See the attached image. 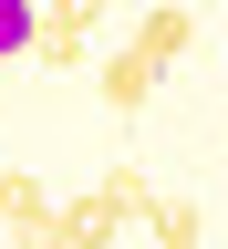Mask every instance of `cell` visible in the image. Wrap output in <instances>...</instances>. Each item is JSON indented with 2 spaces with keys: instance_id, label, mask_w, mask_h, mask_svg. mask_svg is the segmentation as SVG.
Wrapping results in <instances>:
<instances>
[{
  "instance_id": "cell-1",
  "label": "cell",
  "mask_w": 228,
  "mask_h": 249,
  "mask_svg": "<svg viewBox=\"0 0 228 249\" xmlns=\"http://www.w3.org/2000/svg\"><path fill=\"white\" fill-rule=\"evenodd\" d=\"M156 83H166V62H156V52H135V42H114L104 62H93V93H104L114 114H145V104H156Z\"/></svg>"
},
{
  "instance_id": "cell-2",
  "label": "cell",
  "mask_w": 228,
  "mask_h": 249,
  "mask_svg": "<svg viewBox=\"0 0 228 249\" xmlns=\"http://www.w3.org/2000/svg\"><path fill=\"white\" fill-rule=\"evenodd\" d=\"M124 42H135V52H156V62H187V52H197V11H187V0H145Z\"/></svg>"
},
{
  "instance_id": "cell-3",
  "label": "cell",
  "mask_w": 228,
  "mask_h": 249,
  "mask_svg": "<svg viewBox=\"0 0 228 249\" xmlns=\"http://www.w3.org/2000/svg\"><path fill=\"white\" fill-rule=\"evenodd\" d=\"M52 218H62V208H52V187H42V177H31V166H0V229L42 239Z\"/></svg>"
},
{
  "instance_id": "cell-4",
  "label": "cell",
  "mask_w": 228,
  "mask_h": 249,
  "mask_svg": "<svg viewBox=\"0 0 228 249\" xmlns=\"http://www.w3.org/2000/svg\"><path fill=\"white\" fill-rule=\"evenodd\" d=\"M114 229H124V208L93 187V197H73V208L52 218V249H114Z\"/></svg>"
},
{
  "instance_id": "cell-5",
  "label": "cell",
  "mask_w": 228,
  "mask_h": 249,
  "mask_svg": "<svg viewBox=\"0 0 228 249\" xmlns=\"http://www.w3.org/2000/svg\"><path fill=\"white\" fill-rule=\"evenodd\" d=\"M145 229H156V249H208V218L187 208V197H166V208L145 218Z\"/></svg>"
},
{
  "instance_id": "cell-6",
  "label": "cell",
  "mask_w": 228,
  "mask_h": 249,
  "mask_svg": "<svg viewBox=\"0 0 228 249\" xmlns=\"http://www.w3.org/2000/svg\"><path fill=\"white\" fill-rule=\"evenodd\" d=\"M42 42V0H0V62H21Z\"/></svg>"
},
{
  "instance_id": "cell-7",
  "label": "cell",
  "mask_w": 228,
  "mask_h": 249,
  "mask_svg": "<svg viewBox=\"0 0 228 249\" xmlns=\"http://www.w3.org/2000/svg\"><path fill=\"white\" fill-rule=\"evenodd\" d=\"M104 197H114L124 218H156V208H166V197L145 187V166H104Z\"/></svg>"
},
{
  "instance_id": "cell-8",
  "label": "cell",
  "mask_w": 228,
  "mask_h": 249,
  "mask_svg": "<svg viewBox=\"0 0 228 249\" xmlns=\"http://www.w3.org/2000/svg\"><path fill=\"white\" fill-rule=\"evenodd\" d=\"M31 62H83V21H52V11H42V42H31Z\"/></svg>"
},
{
  "instance_id": "cell-9",
  "label": "cell",
  "mask_w": 228,
  "mask_h": 249,
  "mask_svg": "<svg viewBox=\"0 0 228 249\" xmlns=\"http://www.w3.org/2000/svg\"><path fill=\"white\" fill-rule=\"evenodd\" d=\"M42 11H52V21H93L104 0H42Z\"/></svg>"
},
{
  "instance_id": "cell-10",
  "label": "cell",
  "mask_w": 228,
  "mask_h": 249,
  "mask_svg": "<svg viewBox=\"0 0 228 249\" xmlns=\"http://www.w3.org/2000/svg\"><path fill=\"white\" fill-rule=\"evenodd\" d=\"M11 249H52V229H42V239H11Z\"/></svg>"
}]
</instances>
